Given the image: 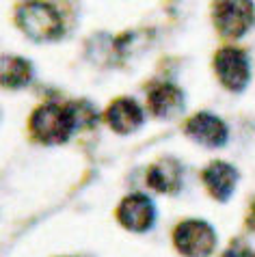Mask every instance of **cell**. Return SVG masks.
Wrapping results in <instances>:
<instances>
[{
	"mask_svg": "<svg viewBox=\"0 0 255 257\" xmlns=\"http://www.w3.org/2000/svg\"><path fill=\"white\" fill-rule=\"evenodd\" d=\"M249 251H251V248L246 246V242L233 240L231 244L227 246V251H225L221 257H249Z\"/></svg>",
	"mask_w": 255,
	"mask_h": 257,
	"instance_id": "obj_13",
	"label": "cell"
},
{
	"mask_svg": "<svg viewBox=\"0 0 255 257\" xmlns=\"http://www.w3.org/2000/svg\"><path fill=\"white\" fill-rule=\"evenodd\" d=\"M203 182L216 201H229V197L238 186V171L229 162L216 160L203 171Z\"/></svg>",
	"mask_w": 255,
	"mask_h": 257,
	"instance_id": "obj_10",
	"label": "cell"
},
{
	"mask_svg": "<svg viewBox=\"0 0 255 257\" xmlns=\"http://www.w3.org/2000/svg\"><path fill=\"white\" fill-rule=\"evenodd\" d=\"M253 257H255V255H253Z\"/></svg>",
	"mask_w": 255,
	"mask_h": 257,
	"instance_id": "obj_15",
	"label": "cell"
},
{
	"mask_svg": "<svg viewBox=\"0 0 255 257\" xmlns=\"http://www.w3.org/2000/svg\"><path fill=\"white\" fill-rule=\"evenodd\" d=\"M106 121L115 132L119 134H132L137 132L145 121V115L141 106L130 97H119L115 99L108 110H106Z\"/></svg>",
	"mask_w": 255,
	"mask_h": 257,
	"instance_id": "obj_9",
	"label": "cell"
},
{
	"mask_svg": "<svg viewBox=\"0 0 255 257\" xmlns=\"http://www.w3.org/2000/svg\"><path fill=\"white\" fill-rule=\"evenodd\" d=\"M31 130L37 141L46 145H61L69 141V137L78 130V121L74 115L72 104H44L33 112Z\"/></svg>",
	"mask_w": 255,
	"mask_h": 257,
	"instance_id": "obj_2",
	"label": "cell"
},
{
	"mask_svg": "<svg viewBox=\"0 0 255 257\" xmlns=\"http://www.w3.org/2000/svg\"><path fill=\"white\" fill-rule=\"evenodd\" d=\"M147 104L154 117L158 119H175L182 115L184 106H186V95L180 87H175L171 82H160L150 91L147 95Z\"/></svg>",
	"mask_w": 255,
	"mask_h": 257,
	"instance_id": "obj_8",
	"label": "cell"
},
{
	"mask_svg": "<svg viewBox=\"0 0 255 257\" xmlns=\"http://www.w3.org/2000/svg\"><path fill=\"white\" fill-rule=\"evenodd\" d=\"M117 218L128 231L134 233H145L150 231L156 223V205L150 197L134 192L128 195L117 210Z\"/></svg>",
	"mask_w": 255,
	"mask_h": 257,
	"instance_id": "obj_6",
	"label": "cell"
},
{
	"mask_svg": "<svg viewBox=\"0 0 255 257\" xmlns=\"http://www.w3.org/2000/svg\"><path fill=\"white\" fill-rule=\"evenodd\" d=\"M33 80V65L24 56H3V84L7 89H22Z\"/></svg>",
	"mask_w": 255,
	"mask_h": 257,
	"instance_id": "obj_12",
	"label": "cell"
},
{
	"mask_svg": "<svg viewBox=\"0 0 255 257\" xmlns=\"http://www.w3.org/2000/svg\"><path fill=\"white\" fill-rule=\"evenodd\" d=\"M214 69L225 89L242 93L251 80V63L244 50L236 46H225L214 56Z\"/></svg>",
	"mask_w": 255,
	"mask_h": 257,
	"instance_id": "obj_5",
	"label": "cell"
},
{
	"mask_svg": "<svg viewBox=\"0 0 255 257\" xmlns=\"http://www.w3.org/2000/svg\"><path fill=\"white\" fill-rule=\"evenodd\" d=\"M212 22L223 37H244L255 26V3L253 0H214Z\"/></svg>",
	"mask_w": 255,
	"mask_h": 257,
	"instance_id": "obj_3",
	"label": "cell"
},
{
	"mask_svg": "<svg viewBox=\"0 0 255 257\" xmlns=\"http://www.w3.org/2000/svg\"><path fill=\"white\" fill-rule=\"evenodd\" d=\"M253 218H255V203H253Z\"/></svg>",
	"mask_w": 255,
	"mask_h": 257,
	"instance_id": "obj_14",
	"label": "cell"
},
{
	"mask_svg": "<svg viewBox=\"0 0 255 257\" xmlns=\"http://www.w3.org/2000/svg\"><path fill=\"white\" fill-rule=\"evenodd\" d=\"M173 244L184 257H210L216 248V231L205 220L188 218L175 227Z\"/></svg>",
	"mask_w": 255,
	"mask_h": 257,
	"instance_id": "obj_4",
	"label": "cell"
},
{
	"mask_svg": "<svg viewBox=\"0 0 255 257\" xmlns=\"http://www.w3.org/2000/svg\"><path fill=\"white\" fill-rule=\"evenodd\" d=\"M16 24L28 39L37 44L56 41L65 33L59 9L46 0H26L20 5L16 11Z\"/></svg>",
	"mask_w": 255,
	"mask_h": 257,
	"instance_id": "obj_1",
	"label": "cell"
},
{
	"mask_svg": "<svg viewBox=\"0 0 255 257\" xmlns=\"http://www.w3.org/2000/svg\"><path fill=\"white\" fill-rule=\"evenodd\" d=\"M186 134L195 143L208 147V149H218L223 145H227V139H229V130H227V123L212 115V112H197L195 117L188 119L186 123Z\"/></svg>",
	"mask_w": 255,
	"mask_h": 257,
	"instance_id": "obj_7",
	"label": "cell"
},
{
	"mask_svg": "<svg viewBox=\"0 0 255 257\" xmlns=\"http://www.w3.org/2000/svg\"><path fill=\"white\" fill-rule=\"evenodd\" d=\"M182 175L184 169L175 158H160L147 171V184H150V188L158 192L175 195L182 188Z\"/></svg>",
	"mask_w": 255,
	"mask_h": 257,
	"instance_id": "obj_11",
	"label": "cell"
}]
</instances>
